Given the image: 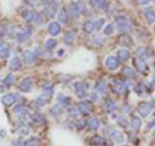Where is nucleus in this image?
<instances>
[{"label": "nucleus", "mask_w": 155, "mask_h": 146, "mask_svg": "<svg viewBox=\"0 0 155 146\" xmlns=\"http://www.w3.org/2000/svg\"><path fill=\"white\" fill-rule=\"evenodd\" d=\"M115 22H116V27H118V30L122 34L132 33V25H131L129 19H128L125 16H118V17L115 18Z\"/></svg>", "instance_id": "1"}, {"label": "nucleus", "mask_w": 155, "mask_h": 146, "mask_svg": "<svg viewBox=\"0 0 155 146\" xmlns=\"http://www.w3.org/2000/svg\"><path fill=\"white\" fill-rule=\"evenodd\" d=\"M0 100H1L4 106L9 107V106H13L19 100V96H18V93H5V94H3Z\"/></svg>", "instance_id": "2"}, {"label": "nucleus", "mask_w": 155, "mask_h": 146, "mask_svg": "<svg viewBox=\"0 0 155 146\" xmlns=\"http://www.w3.org/2000/svg\"><path fill=\"white\" fill-rule=\"evenodd\" d=\"M112 89H114V92H116L118 94H123V93H125L127 90H128V85L125 84V82H123L122 79H114L112 80Z\"/></svg>", "instance_id": "3"}, {"label": "nucleus", "mask_w": 155, "mask_h": 146, "mask_svg": "<svg viewBox=\"0 0 155 146\" xmlns=\"http://www.w3.org/2000/svg\"><path fill=\"white\" fill-rule=\"evenodd\" d=\"M31 35H32V29L31 27H26V29L21 30L19 33H17V35H16V40H17L18 43H23L26 40H29V39L31 38Z\"/></svg>", "instance_id": "4"}, {"label": "nucleus", "mask_w": 155, "mask_h": 146, "mask_svg": "<svg viewBox=\"0 0 155 146\" xmlns=\"http://www.w3.org/2000/svg\"><path fill=\"white\" fill-rule=\"evenodd\" d=\"M138 114L141 115L142 118H147L150 115L151 110H153V107H151V104L150 102H141V104L138 105Z\"/></svg>", "instance_id": "5"}, {"label": "nucleus", "mask_w": 155, "mask_h": 146, "mask_svg": "<svg viewBox=\"0 0 155 146\" xmlns=\"http://www.w3.org/2000/svg\"><path fill=\"white\" fill-rule=\"evenodd\" d=\"M78 109H79L80 114H83V115H89V114L92 113V105L88 100L80 101L79 104H78Z\"/></svg>", "instance_id": "6"}, {"label": "nucleus", "mask_w": 155, "mask_h": 146, "mask_svg": "<svg viewBox=\"0 0 155 146\" xmlns=\"http://www.w3.org/2000/svg\"><path fill=\"white\" fill-rule=\"evenodd\" d=\"M105 65L108 70H116L120 66V61L118 57L115 56H108L106 60H105Z\"/></svg>", "instance_id": "7"}, {"label": "nucleus", "mask_w": 155, "mask_h": 146, "mask_svg": "<svg viewBox=\"0 0 155 146\" xmlns=\"http://www.w3.org/2000/svg\"><path fill=\"white\" fill-rule=\"evenodd\" d=\"M48 33L52 35V36H57L62 33V27H61V23L57 22V21H53L48 25Z\"/></svg>", "instance_id": "8"}, {"label": "nucleus", "mask_w": 155, "mask_h": 146, "mask_svg": "<svg viewBox=\"0 0 155 146\" xmlns=\"http://www.w3.org/2000/svg\"><path fill=\"white\" fill-rule=\"evenodd\" d=\"M106 131L108 132V135H110V137L115 141L116 144H123V142H124V135H123L122 132H119L118 129H111V128L108 129V128H107Z\"/></svg>", "instance_id": "9"}, {"label": "nucleus", "mask_w": 155, "mask_h": 146, "mask_svg": "<svg viewBox=\"0 0 155 146\" xmlns=\"http://www.w3.org/2000/svg\"><path fill=\"white\" fill-rule=\"evenodd\" d=\"M32 84H34V82H32V79L31 78H26V79H23V80L18 84V89L21 90V92H30L31 89H32Z\"/></svg>", "instance_id": "10"}, {"label": "nucleus", "mask_w": 155, "mask_h": 146, "mask_svg": "<svg viewBox=\"0 0 155 146\" xmlns=\"http://www.w3.org/2000/svg\"><path fill=\"white\" fill-rule=\"evenodd\" d=\"M52 94L53 93H49V92H43L40 96L36 97V100H35L34 104H36L39 107H41V106H44L46 105V102H48L50 98H52Z\"/></svg>", "instance_id": "11"}, {"label": "nucleus", "mask_w": 155, "mask_h": 146, "mask_svg": "<svg viewBox=\"0 0 155 146\" xmlns=\"http://www.w3.org/2000/svg\"><path fill=\"white\" fill-rule=\"evenodd\" d=\"M57 9H58V4L56 1H52L50 3V5L45 7L44 8V16L48 18H53L54 16L57 13Z\"/></svg>", "instance_id": "12"}, {"label": "nucleus", "mask_w": 155, "mask_h": 146, "mask_svg": "<svg viewBox=\"0 0 155 146\" xmlns=\"http://www.w3.org/2000/svg\"><path fill=\"white\" fill-rule=\"evenodd\" d=\"M67 12H69V14L74 19L79 18L80 16H81V12H80V9H79V7H78V3H74V1L69 4Z\"/></svg>", "instance_id": "13"}, {"label": "nucleus", "mask_w": 155, "mask_h": 146, "mask_svg": "<svg viewBox=\"0 0 155 146\" xmlns=\"http://www.w3.org/2000/svg\"><path fill=\"white\" fill-rule=\"evenodd\" d=\"M74 89H75V93L78 97L80 98H84L85 96H87V89H85V87L83 83L78 82V83H74Z\"/></svg>", "instance_id": "14"}, {"label": "nucleus", "mask_w": 155, "mask_h": 146, "mask_svg": "<svg viewBox=\"0 0 155 146\" xmlns=\"http://www.w3.org/2000/svg\"><path fill=\"white\" fill-rule=\"evenodd\" d=\"M22 67V60L19 57H13L10 60L9 62V69H10V71H18V70H21Z\"/></svg>", "instance_id": "15"}, {"label": "nucleus", "mask_w": 155, "mask_h": 146, "mask_svg": "<svg viewBox=\"0 0 155 146\" xmlns=\"http://www.w3.org/2000/svg\"><path fill=\"white\" fill-rule=\"evenodd\" d=\"M137 57L141 58L142 61H146L149 60V58L151 57V52L149 48H146V47H141V48L137 49Z\"/></svg>", "instance_id": "16"}, {"label": "nucleus", "mask_w": 155, "mask_h": 146, "mask_svg": "<svg viewBox=\"0 0 155 146\" xmlns=\"http://www.w3.org/2000/svg\"><path fill=\"white\" fill-rule=\"evenodd\" d=\"M57 18H58V22L60 23H67L69 22V12H67V8H61L60 12L57 14Z\"/></svg>", "instance_id": "17"}, {"label": "nucleus", "mask_w": 155, "mask_h": 146, "mask_svg": "<svg viewBox=\"0 0 155 146\" xmlns=\"http://www.w3.org/2000/svg\"><path fill=\"white\" fill-rule=\"evenodd\" d=\"M118 43L122 45H132L133 44V39L129 36V34H120L118 38Z\"/></svg>", "instance_id": "18"}, {"label": "nucleus", "mask_w": 155, "mask_h": 146, "mask_svg": "<svg viewBox=\"0 0 155 146\" xmlns=\"http://www.w3.org/2000/svg\"><path fill=\"white\" fill-rule=\"evenodd\" d=\"M62 113H63V106H62L61 104H58V102L56 105H53L49 110V114L52 116H61Z\"/></svg>", "instance_id": "19"}, {"label": "nucleus", "mask_w": 155, "mask_h": 146, "mask_svg": "<svg viewBox=\"0 0 155 146\" xmlns=\"http://www.w3.org/2000/svg\"><path fill=\"white\" fill-rule=\"evenodd\" d=\"M129 125L133 131H138L141 129V125H142V120L140 116H132L131 118V122H129Z\"/></svg>", "instance_id": "20"}, {"label": "nucleus", "mask_w": 155, "mask_h": 146, "mask_svg": "<svg viewBox=\"0 0 155 146\" xmlns=\"http://www.w3.org/2000/svg\"><path fill=\"white\" fill-rule=\"evenodd\" d=\"M107 87H108V84L103 80V79H98V80L96 82V90L98 93H106Z\"/></svg>", "instance_id": "21"}, {"label": "nucleus", "mask_w": 155, "mask_h": 146, "mask_svg": "<svg viewBox=\"0 0 155 146\" xmlns=\"http://www.w3.org/2000/svg\"><path fill=\"white\" fill-rule=\"evenodd\" d=\"M143 14H145V18L149 23L155 22V10L154 9H151V8H145V9H143Z\"/></svg>", "instance_id": "22"}, {"label": "nucleus", "mask_w": 155, "mask_h": 146, "mask_svg": "<svg viewBox=\"0 0 155 146\" xmlns=\"http://www.w3.org/2000/svg\"><path fill=\"white\" fill-rule=\"evenodd\" d=\"M116 104H115V101L114 100H111V98H107L106 101H105V110H106V113L108 114H112L116 110Z\"/></svg>", "instance_id": "23"}, {"label": "nucleus", "mask_w": 155, "mask_h": 146, "mask_svg": "<svg viewBox=\"0 0 155 146\" xmlns=\"http://www.w3.org/2000/svg\"><path fill=\"white\" fill-rule=\"evenodd\" d=\"M100 120L97 119V118H91V119L87 120V127L88 129H91V131H97V129L100 128Z\"/></svg>", "instance_id": "24"}, {"label": "nucleus", "mask_w": 155, "mask_h": 146, "mask_svg": "<svg viewBox=\"0 0 155 146\" xmlns=\"http://www.w3.org/2000/svg\"><path fill=\"white\" fill-rule=\"evenodd\" d=\"M57 101H58V104H61L63 107H65V106H66V107H70V104H71V98L66 97L65 94H62V93L57 94Z\"/></svg>", "instance_id": "25"}, {"label": "nucleus", "mask_w": 155, "mask_h": 146, "mask_svg": "<svg viewBox=\"0 0 155 146\" xmlns=\"http://www.w3.org/2000/svg\"><path fill=\"white\" fill-rule=\"evenodd\" d=\"M23 60H25L27 65H34L35 60H36V56H35L31 50H26V52L23 53Z\"/></svg>", "instance_id": "26"}, {"label": "nucleus", "mask_w": 155, "mask_h": 146, "mask_svg": "<svg viewBox=\"0 0 155 146\" xmlns=\"http://www.w3.org/2000/svg\"><path fill=\"white\" fill-rule=\"evenodd\" d=\"M118 58H119V61H128L131 58V53H129V50L128 49H124V48H120L118 49Z\"/></svg>", "instance_id": "27"}, {"label": "nucleus", "mask_w": 155, "mask_h": 146, "mask_svg": "<svg viewBox=\"0 0 155 146\" xmlns=\"http://www.w3.org/2000/svg\"><path fill=\"white\" fill-rule=\"evenodd\" d=\"M83 31L85 34H92L93 31H94V22L91 21V19H88V21H85L83 23Z\"/></svg>", "instance_id": "28"}, {"label": "nucleus", "mask_w": 155, "mask_h": 146, "mask_svg": "<svg viewBox=\"0 0 155 146\" xmlns=\"http://www.w3.org/2000/svg\"><path fill=\"white\" fill-rule=\"evenodd\" d=\"M134 66H136V69H137V71H140V73H145L147 69L145 61H142L141 58H138V57L134 58Z\"/></svg>", "instance_id": "29"}, {"label": "nucleus", "mask_w": 155, "mask_h": 146, "mask_svg": "<svg viewBox=\"0 0 155 146\" xmlns=\"http://www.w3.org/2000/svg\"><path fill=\"white\" fill-rule=\"evenodd\" d=\"M10 56V48L9 45L7 44H1L0 45V58H3V60H5Z\"/></svg>", "instance_id": "30"}, {"label": "nucleus", "mask_w": 155, "mask_h": 146, "mask_svg": "<svg viewBox=\"0 0 155 146\" xmlns=\"http://www.w3.org/2000/svg\"><path fill=\"white\" fill-rule=\"evenodd\" d=\"M31 22H32L34 25H36V26H41L43 23H44V18H43V16H41L40 13H38V12H34L32 18H31Z\"/></svg>", "instance_id": "31"}, {"label": "nucleus", "mask_w": 155, "mask_h": 146, "mask_svg": "<svg viewBox=\"0 0 155 146\" xmlns=\"http://www.w3.org/2000/svg\"><path fill=\"white\" fill-rule=\"evenodd\" d=\"M74 40H75V34H74L72 31H67V33L65 34V38H63L65 44L72 45V44H74Z\"/></svg>", "instance_id": "32"}, {"label": "nucleus", "mask_w": 155, "mask_h": 146, "mask_svg": "<svg viewBox=\"0 0 155 146\" xmlns=\"http://www.w3.org/2000/svg\"><path fill=\"white\" fill-rule=\"evenodd\" d=\"M14 83H16V78H14L13 74H8L7 76L4 78V80H3L4 87H12Z\"/></svg>", "instance_id": "33"}, {"label": "nucleus", "mask_w": 155, "mask_h": 146, "mask_svg": "<svg viewBox=\"0 0 155 146\" xmlns=\"http://www.w3.org/2000/svg\"><path fill=\"white\" fill-rule=\"evenodd\" d=\"M67 114L71 118H75V119H78L80 115V111H79V109H78V106H70V107L67 109Z\"/></svg>", "instance_id": "34"}, {"label": "nucleus", "mask_w": 155, "mask_h": 146, "mask_svg": "<svg viewBox=\"0 0 155 146\" xmlns=\"http://www.w3.org/2000/svg\"><path fill=\"white\" fill-rule=\"evenodd\" d=\"M93 5L96 8H98V9H105V8H107L108 5V0H92Z\"/></svg>", "instance_id": "35"}, {"label": "nucleus", "mask_w": 155, "mask_h": 146, "mask_svg": "<svg viewBox=\"0 0 155 146\" xmlns=\"http://www.w3.org/2000/svg\"><path fill=\"white\" fill-rule=\"evenodd\" d=\"M123 74H124V76L128 79H133L136 76V71L132 67H129V66H125V67L123 69Z\"/></svg>", "instance_id": "36"}, {"label": "nucleus", "mask_w": 155, "mask_h": 146, "mask_svg": "<svg viewBox=\"0 0 155 146\" xmlns=\"http://www.w3.org/2000/svg\"><path fill=\"white\" fill-rule=\"evenodd\" d=\"M21 16H22V18L23 19H26V21H29L31 22V18H32V14H34V12H31L30 9H21Z\"/></svg>", "instance_id": "37"}, {"label": "nucleus", "mask_w": 155, "mask_h": 146, "mask_svg": "<svg viewBox=\"0 0 155 146\" xmlns=\"http://www.w3.org/2000/svg\"><path fill=\"white\" fill-rule=\"evenodd\" d=\"M13 111H14V114H17V115H21L22 113L27 111V109H26V106H25V105H22V104H18V105H16V106H14Z\"/></svg>", "instance_id": "38"}, {"label": "nucleus", "mask_w": 155, "mask_h": 146, "mask_svg": "<svg viewBox=\"0 0 155 146\" xmlns=\"http://www.w3.org/2000/svg\"><path fill=\"white\" fill-rule=\"evenodd\" d=\"M17 133L21 136H27L30 133V129L26 127V124H23V125H19V127L17 128Z\"/></svg>", "instance_id": "39"}, {"label": "nucleus", "mask_w": 155, "mask_h": 146, "mask_svg": "<svg viewBox=\"0 0 155 146\" xmlns=\"http://www.w3.org/2000/svg\"><path fill=\"white\" fill-rule=\"evenodd\" d=\"M85 127H87V120L84 119H78L75 122V128L78 129V131H81V129H84Z\"/></svg>", "instance_id": "40"}, {"label": "nucleus", "mask_w": 155, "mask_h": 146, "mask_svg": "<svg viewBox=\"0 0 155 146\" xmlns=\"http://www.w3.org/2000/svg\"><path fill=\"white\" fill-rule=\"evenodd\" d=\"M134 92L137 93L138 96H142V94L145 93V84H143V83H138V84L134 87Z\"/></svg>", "instance_id": "41"}, {"label": "nucleus", "mask_w": 155, "mask_h": 146, "mask_svg": "<svg viewBox=\"0 0 155 146\" xmlns=\"http://www.w3.org/2000/svg\"><path fill=\"white\" fill-rule=\"evenodd\" d=\"M57 47V40L56 39H48V40L45 42V48L46 49H53V48H56Z\"/></svg>", "instance_id": "42"}, {"label": "nucleus", "mask_w": 155, "mask_h": 146, "mask_svg": "<svg viewBox=\"0 0 155 146\" xmlns=\"http://www.w3.org/2000/svg\"><path fill=\"white\" fill-rule=\"evenodd\" d=\"M32 119H34V122H36V123H43V124L46 122V118L43 115V114H35L32 116Z\"/></svg>", "instance_id": "43"}, {"label": "nucleus", "mask_w": 155, "mask_h": 146, "mask_svg": "<svg viewBox=\"0 0 155 146\" xmlns=\"http://www.w3.org/2000/svg\"><path fill=\"white\" fill-rule=\"evenodd\" d=\"M8 31H9V26L7 23H0V38L5 36L8 34Z\"/></svg>", "instance_id": "44"}, {"label": "nucleus", "mask_w": 155, "mask_h": 146, "mask_svg": "<svg viewBox=\"0 0 155 146\" xmlns=\"http://www.w3.org/2000/svg\"><path fill=\"white\" fill-rule=\"evenodd\" d=\"M105 26V18H98L97 21H94V30L100 31Z\"/></svg>", "instance_id": "45"}, {"label": "nucleus", "mask_w": 155, "mask_h": 146, "mask_svg": "<svg viewBox=\"0 0 155 146\" xmlns=\"http://www.w3.org/2000/svg\"><path fill=\"white\" fill-rule=\"evenodd\" d=\"M25 142H26V146H38L39 144H40V140H39V139H35V137H32V139L26 140Z\"/></svg>", "instance_id": "46"}, {"label": "nucleus", "mask_w": 155, "mask_h": 146, "mask_svg": "<svg viewBox=\"0 0 155 146\" xmlns=\"http://www.w3.org/2000/svg\"><path fill=\"white\" fill-rule=\"evenodd\" d=\"M92 142L97 146V145L105 144L106 141H105V139H103V137H101V136H93V137H92Z\"/></svg>", "instance_id": "47"}, {"label": "nucleus", "mask_w": 155, "mask_h": 146, "mask_svg": "<svg viewBox=\"0 0 155 146\" xmlns=\"http://www.w3.org/2000/svg\"><path fill=\"white\" fill-rule=\"evenodd\" d=\"M92 42H97V45L101 47V45H103L105 39H103L102 36H100V35H94V36L92 38Z\"/></svg>", "instance_id": "48"}, {"label": "nucleus", "mask_w": 155, "mask_h": 146, "mask_svg": "<svg viewBox=\"0 0 155 146\" xmlns=\"http://www.w3.org/2000/svg\"><path fill=\"white\" fill-rule=\"evenodd\" d=\"M103 34L105 35H112L114 34V26H112L111 23L110 25H106L105 26V29H103Z\"/></svg>", "instance_id": "49"}, {"label": "nucleus", "mask_w": 155, "mask_h": 146, "mask_svg": "<svg viewBox=\"0 0 155 146\" xmlns=\"http://www.w3.org/2000/svg\"><path fill=\"white\" fill-rule=\"evenodd\" d=\"M76 3H78V7H79L81 14H83V13H87V12H85V10H87V8H85V4H84L83 0H78Z\"/></svg>", "instance_id": "50"}, {"label": "nucleus", "mask_w": 155, "mask_h": 146, "mask_svg": "<svg viewBox=\"0 0 155 146\" xmlns=\"http://www.w3.org/2000/svg\"><path fill=\"white\" fill-rule=\"evenodd\" d=\"M12 146H26V142L21 139H17V140L12 141Z\"/></svg>", "instance_id": "51"}, {"label": "nucleus", "mask_w": 155, "mask_h": 146, "mask_svg": "<svg viewBox=\"0 0 155 146\" xmlns=\"http://www.w3.org/2000/svg\"><path fill=\"white\" fill-rule=\"evenodd\" d=\"M91 100H92V101H94V102L100 101V93L97 92V90H94V92H92V93H91Z\"/></svg>", "instance_id": "52"}, {"label": "nucleus", "mask_w": 155, "mask_h": 146, "mask_svg": "<svg viewBox=\"0 0 155 146\" xmlns=\"http://www.w3.org/2000/svg\"><path fill=\"white\" fill-rule=\"evenodd\" d=\"M118 123H119L120 125H122V127H128V124H129L125 119H123V118H120V119H118Z\"/></svg>", "instance_id": "53"}, {"label": "nucleus", "mask_w": 155, "mask_h": 146, "mask_svg": "<svg viewBox=\"0 0 155 146\" xmlns=\"http://www.w3.org/2000/svg\"><path fill=\"white\" fill-rule=\"evenodd\" d=\"M154 89H155V76L149 83V90H154Z\"/></svg>", "instance_id": "54"}, {"label": "nucleus", "mask_w": 155, "mask_h": 146, "mask_svg": "<svg viewBox=\"0 0 155 146\" xmlns=\"http://www.w3.org/2000/svg\"><path fill=\"white\" fill-rule=\"evenodd\" d=\"M53 1V0H40V4H41V5L43 7H48V5H50V3H52Z\"/></svg>", "instance_id": "55"}, {"label": "nucleus", "mask_w": 155, "mask_h": 146, "mask_svg": "<svg viewBox=\"0 0 155 146\" xmlns=\"http://www.w3.org/2000/svg\"><path fill=\"white\" fill-rule=\"evenodd\" d=\"M137 3L140 5H147V4L150 3V0H137Z\"/></svg>", "instance_id": "56"}, {"label": "nucleus", "mask_w": 155, "mask_h": 146, "mask_svg": "<svg viewBox=\"0 0 155 146\" xmlns=\"http://www.w3.org/2000/svg\"><path fill=\"white\" fill-rule=\"evenodd\" d=\"M34 54H35V56H39V54H40V48H39V47H35V48H34V52H32Z\"/></svg>", "instance_id": "57"}, {"label": "nucleus", "mask_w": 155, "mask_h": 146, "mask_svg": "<svg viewBox=\"0 0 155 146\" xmlns=\"http://www.w3.org/2000/svg\"><path fill=\"white\" fill-rule=\"evenodd\" d=\"M154 125H155V118H154V119L151 120V122H149V124H147V128L150 129V128H153Z\"/></svg>", "instance_id": "58"}, {"label": "nucleus", "mask_w": 155, "mask_h": 146, "mask_svg": "<svg viewBox=\"0 0 155 146\" xmlns=\"http://www.w3.org/2000/svg\"><path fill=\"white\" fill-rule=\"evenodd\" d=\"M63 54H65V50H63V49H60V50L57 52V56H58V57H62Z\"/></svg>", "instance_id": "59"}, {"label": "nucleus", "mask_w": 155, "mask_h": 146, "mask_svg": "<svg viewBox=\"0 0 155 146\" xmlns=\"http://www.w3.org/2000/svg\"><path fill=\"white\" fill-rule=\"evenodd\" d=\"M150 104H151V107H153V109H155V98H154V100H151V102H150Z\"/></svg>", "instance_id": "60"}, {"label": "nucleus", "mask_w": 155, "mask_h": 146, "mask_svg": "<svg viewBox=\"0 0 155 146\" xmlns=\"http://www.w3.org/2000/svg\"><path fill=\"white\" fill-rule=\"evenodd\" d=\"M4 135H5V131H0V137H4Z\"/></svg>", "instance_id": "61"}, {"label": "nucleus", "mask_w": 155, "mask_h": 146, "mask_svg": "<svg viewBox=\"0 0 155 146\" xmlns=\"http://www.w3.org/2000/svg\"><path fill=\"white\" fill-rule=\"evenodd\" d=\"M97 146H108L106 142H105V144H101V145H97Z\"/></svg>", "instance_id": "62"}, {"label": "nucleus", "mask_w": 155, "mask_h": 146, "mask_svg": "<svg viewBox=\"0 0 155 146\" xmlns=\"http://www.w3.org/2000/svg\"><path fill=\"white\" fill-rule=\"evenodd\" d=\"M0 87H4V84H3V83H1V82H0Z\"/></svg>", "instance_id": "63"}, {"label": "nucleus", "mask_w": 155, "mask_h": 146, "mask_svg": "<svg viewBox=\"0 0 155 146\" xmlns=\"http://www.w3.org/2000/svg\"><path fill=\"white\" fill-rule=\"evenodd\" d=\"M154 3H155V0H154Z\"/></svg>", "instance_id": "64"}]
</instances>
